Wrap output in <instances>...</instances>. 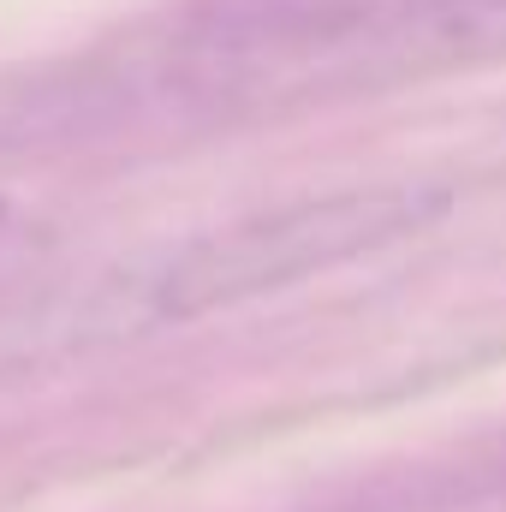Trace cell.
I'll list each match as a JSON object with an SVG mask.
<instances>
[{"instance_id": "6da1fadb", "label": "cell", "mask_w": 506, "mask_h": 512, "mask_svg": "<svg viewBox=\"0 0 506 512\" xmlns=\"http://www.w3.org/2000/svg\"><path fill=\"white\" fill-rule=\"evenodd\" d=\"M453 215V191L429 179L405 185H352L304 203H280L268 215L233 221L221 233H203L191 251L167 262L155 280V310L167 322H197L215 310H239L251 298L286 292L310 274L346 268L358 256H376L387 245L423 239Z\"/></svg>"}, {"instance_id": "7a4b0ae2", "label": "cell", "mask_w": 506, "mask_h": 512, "mask_svg": "<svg viewBox=\"0 0 506 512\" xmlns=\"http://www.w3.org/2000/svg\"><path fill=\"white\" fill-rule=\"evenodd\" d=\"M364 54L399 66L506 60V0H411L399 12H364Z\"/></svg>"}, {"instance_id": "3957f363", "label": "cell", "mask_w": 506, "mask_h": 512, "mask_svg": "<svg viewBox=\"0 0 506 512\" xmlns=\"http://www.w3.org/2000/svg\"><path fill=\"white\" fill-rule=\"evenodd\" d=\"M6 221H12V209H6V197H0V233H6Z\"/></svg>"}]
</instances>
